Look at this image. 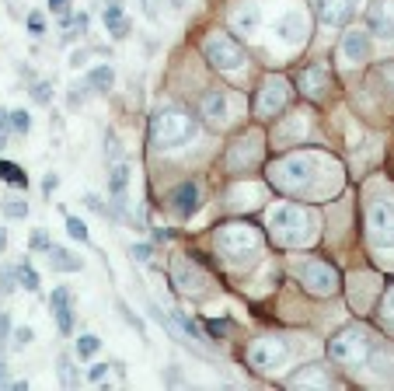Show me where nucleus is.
Wrapping results in <instances>:
<instances>
[{
	"label": "nucleus",
	"instance_id": "nucleus-1",
	"mask_svg": "<svg viewBox=\"0 0 394 391\" xmlns=\"http://www.w3.org/2000/svg\"><path fill=\"white\" fill-rule=\"evenodd\" d=\"M192 137H196V116H189V112L178 108V105L160 108L157 116L150 119V143H154L157 150L185 147Z\"/></svg>",
	"mask_w": 394,
	"mask_h": 391
},
{
	"label": "nucleus",
	"instance_id": "nucleus-2",
	"mask_svg": "<svg viewBox=\"0 0 394 391\" xmlns=\"http://www.w3.org/2000/svg\"><path fill=\"white\" fill-rule=\"evenodd\" d=\"M269 231H272V241H276V245L300 248V245L311 241L314 223H311V217H307L300 206L283 203V206H276V210L269 213Z\"/></svg>",
	"mask_w": 394,
	"mask_h": 391
},
{
	"label": "nucleus",
	"instance_id": "nucleus-3",
	"mask_svg": "<svg viewBox=\"0 0 394 391\" xmlns=\"http://www.w3.org/2000/svg\"><path fill=\"white\" fill-rule=\"evenodd\" d=\"M373 353V335L360 325H346L328 339V357L342 367H360Z\"/></svg>",
	"mask_w": 394,
	"mask_h": 391
},
{
	"label": "nucleus",
	"instance_id": "nucleus-4",
	"mask_svg": "<svg viewBox=\"0 0 394 391\" xmlns=\"http://www.w3.org/2000/svg\"><path fill=\"white\" fill-rule=\"evenodd\" d=\"M216 248H220V255L241 262V259H248V255H255L262 248V231L251 228V223H245V220L220 223L216 228Z\"/></svg>",
	"mask_w": 394,
	"mask_h": 391
},
{
	"label": "nucleus",
	"instance_id": "nucleus-5",
	"mask_svg": "<svg viewBox=\"0 0 394 391\" xmlns=\"http://www.w3.org/2000/svg\"><path fill=\"white\" fill-rule=\"evenodd\" d=\"M311 157L307 154H287V157H279V161H272L269 164V182L279 189V192H300L307 182H311Z\"/></svg>",
	"mask_w": 394,
	"mask_h": 391
},
{
	"label": "nucleus",
	"instance_id": "nucleus-6",
	"mask_svg": "<svg viewBox=\"0 0 394 391\" xmlns=\"http://www.w3.org/2000/svg\"><path fill=\"white\" fill-rule=\"evenodd\" d=\"M203 56L209 60L213 70H241L245 67V49L223 32H213L206 42H203Z\"/></svg>",
	"mask_w": 394,
	"mask_h": 391
},
{
	"label": "nucleus",
	"instance_id": "nucleus-7",
	"mask_svg": "<svg viewBox=\"0 0 394 391\" xmlns=\"http://www.w3.org/2000/svg\"><path fill=\"white\" fill-rule=\"evenodd\" d=\"M287 357H290V350L279 335H258L248 346V363L255 370H276V367L287 363Z\"/></svg>",
	"mask_w": 394,
	"mask_h": 391
},
{
	"label": "nucleus",
	"instance_id": "nucleus-8",
	"mask_svg": "<svg viewBox=\"0 0 394 391\" xmlns=\"http://www.w3.org/2000/svg\"><path fill=\"white\" fill-rule=\"evenodd\" d=\"M297 276H300L304 290L314 294V297H331L335 290H339V272H335L331 265H324V262L311 259V262L297 265Z\"/></svg>",
	"mask_w": 394,
	"mask_h": 391
},
{
	"label": "nucleus",
	"instance_id": "nucleus-9",
	"mask_svg": "<svg viewBox=\"0 0 394 391\" xmlns=\"http://www.w3.org/2000/svg\"><path fill=\"white\" fill-rule=\"evenodd\" d=\"M366 234L377 248H394V206L391 203H370Z\"/></svg>",
	"mask_w": 394,
	"mask_h": 391
},
{
	"label": "nucleus",
	"instance_id": "nucleus-10",
	"mask_svg": "<svg viewBox=\"0 0 394 391\" xmlns=\"http://www.w3.org/2000/svg\"><path fill=\"white\" fill-rule=\"evenodd\" d=\"M172 276H175L178 290H182V294H189V297H203V294L209 290V276H206V272H203L192 259H175Z\"/></svg>",
	"mask_w": 394,
	"mask_h": 391
},
{
	"label": "nucleus",
	"instance_id": "nucleus-11",
	"mask_svg": "<svg viewBox=\"0 0 394 391\" xmlns=\"http://www.w3.org/2000/svg\"><path fill=\"white\" fill-rule=\"evenodd\" d=\"M366 28L380 39H394V0H373L366 8Z\"/></svg>",
	"mask_w": 394,
	"mask_h": 391
},
{
	"label": "nucleus",
	"instance_id": "nucleus-12",
	"mask_svg": "<svg viewBox=\"0 0 394 391\" xmlns=\"http://www.w3.org/2000/svg\"><path fill=\"white\" fill-rule=\"evenodd\" d=\"M356 8H360V0H321V4H318V18L324 25H331V28H346L353 21Z\"/></svg>",
	"mask_w": 394,
	"mask_h": 391
},
{
	"label": "nucleus",
	"instance_id": "nucleus-13",
	"mask_svg": "<svg viewBox=\"0 0 394 391\" xmlns=\"http://www.w3.org/2000/svg\"><path fill=\"white\" fill-rule=\"evenodd\" d=\"M255 105H258L262 116H276V112L287 105V84L279 81V77L265 81V84H262V94H258V101H255Z\"/></svg>",
	"mask_w": 394,
	"mask_h": 391
},
{
	"label": "nucleus",
	"instance_id": "nucleus-14",
	"mask_svg": "<svg viewBox=\"0 0 394 391\" xmlns=\"http://www.w3.org/2000/svg\"><path fill=\"white\" fill-rule=\"evenodd\" d=\"M49 304H52V318H56V325H60V332L63 335L74 332V294L67 287H56Z\"/></svg>",
	"mask_w": 394,
	"mask_h": 391
},
{
	"label": "nucleus",
	"instance_id": "nucleus-15",
	"mask_svg": "<svg viewBox=\"0 0 394 391\" xmlns=\"http://www.w3.org/2000/svg\"><path fill=\"white\" fill-rule=\"evenodd\" d=\"M199 186L196 182H182V186H175V192H172V210L178 213V217H192L196 210H199Z\"/></svg>",
	"mask_w": 394,
	"mask_h": 391
},
{
	"label": "nucleus",
	"instance_id": "nucleus-16",
	"mask_svg": "<svg viewBox=\"0 0 394 391\" xmlns=\"http://www.w3.org/2000/svg\"><path fill=\"white\" fill-rule=\"evenodd\" d=\"M101 21H105V28L112 32V39H126V35H129V28H133V21L126 18L123 4H116V0H108V4H105Z\"/></svg>",
	"mask_w": 394,
	"mask_h": 391
},
{
	"label": "nucleus",
	"instance_id": "nucleus-17",
	"mask_svg": "<svg viewBox=\"0 0 394 391\" xmlns=\"http://www.w3.org/2000/svg\"><path fill=\"white\" fill-rule=\"evenodd\" d=\"M342 52H346L349 63H363L366 56H370V39H366V32H363V28H349V32L342 35Z\"/></svg>",
	"mask_w": 394,
	"mask_h": 391
},
{
	"label": "nucleus",
	"instance_id": "nucleus-18",
	"mask_svg": "<svg viewBox=\"0 0 394 391\" xmlns=\"http://www.w3.org/2000/svg\"><path fill=\"white\" fill-rule=\"evenodd\" d=\"M297 84H300V91L304 94H311V98H321L324 94V88H328V74H324V67H300L297 70Z\"/></svg>",
	"mask_w": 394,
	"mask_h": 391
},
{
	"label": "nucleus",
	"instance_id": "nucleus-19",
	"mask_svg": "<svg viewBox=\"0 0 394 391\" xmlns=\"http://www.w3.org/2000/svg\"><path fill=\"white\" fill-rule=\"evenodd\" d=\"M203 116L209 126H223L227 123V94L223 91H206L203 94Z\"/></svg>",
	"mask_w": 394,
	"mask_h": 391
},
{
	"label": "nucleus",
	"instance_id": "nucleus-20",
	"mask_svg": "<svg viewBox=\"0 0 394 391\" xmlns=\"http://www.w3.org/2000/svg\"><path fill=\"white\" fill-rule=\"evenodd\" d=\"M276 35H279V39H287V42H304V35H307L304 14H297V11L283 14V18L276 21Z\"/></svg>",
	"mask_w": 394,
	"mask_h": 391
},
{
	"label": "nucleus",
	"instance_id": "nucleus-21",
	"mask_svg": "<svg viewBox=\"0 0 394 391\" xmlns=\"http://www.w3.org/2000/svg\"><path fill=\"white\" fill-rule=\"evenodd\" d=\"M45 255H49V265H52L56 272H81V269H84V259H77L70 248L56 245V248H49Z\"/></svg>",
	"mask_w": 394,
	"mask_h": 391
},
{
	"label": "nucleus",
	"instance_id": "nucleus-22",
	"mask_svg": "<svg viewBox=\"0 0 394 391\" xmlns=\"http://www.w3.org/2000/svg\"><path fill=\"white\" fill-rule=\"evenodd\" d=\"M234 25H238V32H255V28L262 25V8H258V4H245V8L234 14Z\"/></svg>",
	"mask_w": 394,
	"mask_h": 391
},
{
	"label": "nucleus",
	"instance_id": "nucleus-23",
	"mask_svg": "<svg viewBox=\"0 0 394 391\" xmlns=\"http://www.w3.org/2000/svg\"><path fill=\"white\" fill-rule=\"evenodd\" d=\"M87 84H91L98 94H108L112 84H116V74H112V67H94V70L87 74Z\"/></svg>",
	"mask_w": 394,
	"mask_h": 391
},
{
	"label": "nucleus",
	"instance_id": "nucleus-24",
	"mask_svg": "<svg viewBox=\"0 0 394 391\" xmlns=\"http://www.w3.org/2000/svg\"><path fill=\"white\" fill-rule=\"evenodd\" d=\"M0 179L11 182V186H18V189H28V175H21V168L11 164V161H0Z\"/></svg>",
	"mask_w": 394,
	"mask_h": 391
},
{
	"label": "nucleus",
	"instance_id": "nucleus-25",
	"mask_svg": "<svg viewBox=\"0 0 394 391\" xmlns=\"http://www.w3.org/2000/svg\"><path fill=\"white\" fill-rule=\"evenodd\" d=\"M18 287H25L28 294H39V272H35L28 262L18 265Z\"/></svg>",
	"mask_w": 394,
	"mask_h": 391
},
{
	"label": "nucleus",
	"instance_id": "nucleus-26",
	"mask_svg": "<svg viewBox=\"0 0 394 391\" xmlns=\"http://www.w3.org/2000/svg\"><path fill=\"white\" fill-rule=\"evenodd\" d=\"M175 325L185 332V339H196V343H203V328L189 318V314H182V311H175Z\"/></svg>",
	"mask_w": 394,
	"mask_h": 391
},
{
	"label": "nucleus",
	"instance_id": "nucleus-27",
	"mask_svg": "<svg viewBox=\"0 0 394 391\" xmlns=\"http://www.w3.org/2000/svg\"><path fill=\"white\" fill-rule=\"evenodd\" d=\"M98 350H101L98 335H81V339H77V357H81V360H91Z\"/></svg>",
	"mask_w": 394,
	"mask_h": 391
},
{
	"label": "nucleus",
	"instance_id": "nucleus-28",
	"mask_svg": "<svg viewBox=\"0 0 394 391\" xmlns=\"http://www.w3.org/2000/svg\"><path fill=\"white\" fill-rule=\"evenodd\" d=\"M67 234H70L74 241H84V245H87V223H84L81 217H67Z\"/></svg>",
	"mask_w": 394,
	"mask_h": 391
},
{
	"label": "nucleus",
	"instance_id": "nucleus-29",
	"mask_svg": "<svg viewBox=\"0 0 394 391\" xmlns=\"http://www.w3.org/2000/svg\"><path fill=\"white\" fill-rule=\"evenodd\" d=\"M116 308H119L123 321H126V325H129L133 332H140V339H143V332H147V328H143V321H140V318H136V314L129 311V304H126V301H116Z\"/></svg>",
	"mask_w": 394,
	"mask_h": 391
},
{
	"label": "nucleus",
	"instance_id": "nucleus-30",
	"mask_svg": "<svg viewBox=\"0 0 394 391\" xmlns=\"http://www.w3.org/2000/svg\"><path fill=\"white\" fill-rule=\"evenodd\" d=\"M11 130H18V133H28V130H32L28 108H14V112H11Z\"/></svg>",
	"mask_w": 394,
	"mask_h": 391
},
{
	"label": "nucleus",
	"instance_id": "nucleus-31",
	"mask_svg": "<svg viewBox=\"0 0 394 391\" xmlns=\"http://www.w3.org/2000/svg\"><path fill=\"white\" fill-rule=\"evenodd\" d=\"M0 210H4V217H28V203H18V199H8V203H0Z\"/></svg>",
	"mask_w": 394,
	"mask_h": 391
},
{
	"label": "nucleus",
	"instance_id": "nucleus-32",
	"mask_svg": "<svg viewBox=\"0 0 394 391\" xmlns=\"http://www.w3.org/2000/svg\"><path fill=\"white\" fill-rule=\"evenodd\" d=\"M18 287V269H4L0 272V294H14Z\"/></svg>",
	"mask_w": 394,
	"mask_h": 391
},
{
	"label": "nucleus",
	"instance_id": "nucleus-33",
	"mask_svg": "<svg viewBox=\"0 0 394 391\" xmlns=\"http://www.w3.org/2000/svg\"><path fill=\"white\" fill-rule=\"evenodd\" d=\"M380 314L387 318V321H394V283L384 290V297H380Z\"/></svg>",
	"mask_w": 394,
	"mask_h": 391
},
{
	"label": "nucleus",
	"instance_id": "nucleus-34",
	"mask_svg": "<svg viewBox=\"0 0 394 391\" xmlns=\"http://www.w3.org/2000/svg\"><path fill=\"white\" fill-rule=\"evenodd\" d=\"M84 203H87V210H94L98 217H112V210H108V206L101 203V196H94V192H87V196H84Z\"/></svg>",
	"mask_w": 394,
	"mask_h": 391
},
{
	"label": "nucleus",
	"instance_id": "nucleus-35",
	"mask_svg": "<svg viewBox=\"0 0 394 391\" xmlns=\"http://www.w3.org/2000/svg\"><path fill=\"white\" fill-rule=\"evenodd\" d=\"M105 154L108 157H123V143H119L116 133H105Z\"/></svg>",
	"mask_w": 394,
	"mask_h": 391
},
{
	"label": "nucleus",
	"instance_id": "nucleus-36",
	"mask_svg": "<svg viewBox=\"0 0 394 391\" xmlns=\"http://www.w3.org/2000/svg\"><path fill=\"white\" fill-rule=\"evenodd\" d=\"M60 374H63V384H77V370H74L70 357H60Z\"/></svg>",
	"mask_w": 394,
	"mask_h": 391
},
{
	"label": "nucleus",
	"instance_id": "nucleus-37",
	"mask_svg": "<svg viewBox=\"0 0 394 391\" xmlns=\"http://www.w3.org/2000/svg\"><path fill=\"white\" fill-rule=\"evenodd\" d=\"M140 8L150 21H160V0H140Z\"/></svg>",
	"mask_w": 394,
	"mask_h": 391
},
{
	"label": "nucleus",
	"instance_id": "nucleus-38",
	"mask_svg": "<svg viewBox=\"0 0 394 391\" xmlns=\"http://www.w3.org/2000/svg\"><path fill=\"white\" fill-rule=\"evenodd\" d=\"M28 32H32V35H42V32H45V21H42V14H39V11H32V14H28Z\"/></svg>",
	"mask_w": 394,
	"mask_h": 391
},
{
	"label": "nucleus",
	"instance_id": "nucleus-39",
	"mask_svg": "<svg viewBox=\"0 0 394 391\" xmlns=\"http://www.w3.org/2000/svg\"><path fill=\"white\" fill-rule=\"evenodd\" d=\"M32 339H35L32 328H14V346H28Z\"/></svg>",
	"mask_w": 394,
	"mask_h": 391
},
{
	"label": "nucleus",
	"instance_id": "nucleus-40",
	"mask_svg": "<svg viewBox=\"0 0 394 391\" xmlns=\"http://www.w3.org/2000/svg\"><path fill=\"white\" fill-rule=\"evenodd\" d=\"M32 98H35V101H42V105H45V101H49V98H52V91H49V84H35V88H32Z\"/></svg>",
	"mask_w": 394,
	"mask_h": 391
},
{
	"label": "nucleus",
	"instance_id": "nucleus-41",
	"mask_svg": "<svg viewBox=\"0 0 394 391\" xmlns=\"http://www.w3.org/2000/svg\"><path fill=\"white\" fill-rule=\"evenodd\" d=\"M129 255H133V259H140V262H147V259L154 255V248H150V245H133V248H129Z\"/></svg>",
	"mask_w": 394,
	"mask_h": 391
},
{
	"label": "nucleus",
	"instance_id": "nucleus-42",
	"mask_svg": "<svg viewBox=\"0 0 394 391\" xmlns=\"http://www.w3.org/2000/svg\"><path fill=\"white\" fill-rule=\"evenodd\" d=\"M108 367H112V363H94V367H91V381H105Z\"/></svg>",
	"mask_w": 394,
	"mask_h": 391
},
{
	"label": "nucleus",
	"instance_id": "nucleus-43",
	"mask_svg": "<svg viewBox=\"0 0 394 391\" xmlns=\"http://www.w3.org/2000/svg\"><path fill=\"white\" fill-rule=\"evenodd\" d=\"M49 8H52L56 14H63V21L70 25V18H67V0H49Z\"/></svg>",
	"mask_w": 394,
	"mask_h": 391
},
{
	"label": "nucleus",
	"instance_id": "nucleus-44",
	"mask_svg": "<svg viewBox=\"0 0 394 391\" xmlns=\"http://www.w3.org/2000/svg\"><path fill=\"white\" fill-rule=\"evenodd\" d=\"M206 328H209L213 339H223V328H227V325H223V321H206Z\"/></svg>",
	"mask_w": 394,
	"mask_h": 391
},
{
	"label": "nucleus",
	"instance_id": "nucleus-45",
	"mask_svg": "<svg viewBox=\"0 0 394 391\" xmlns=\"http://www.w3.org/2000/svg\"><path fill=\"white\" fill-rule=\"evenodd\" d=\"M8 130H11V112L0 108V133H8Z\"/></svg>",
	"mask_w": 394,
	"mask_h": 391
},
{
	"label": "nucleus",
	"instance_id": "nucleus-46",
	"mask_svg": "<svg viewBox=\"0 0 394 391\" xmlns=\"http://www.w3.org/2000/svg\"><path fill=\"white\" fill-rule=\"evenodd\" d=\"M32 248H49V241H45V234H42V231H35V234H32Z\"/></svg>",
	"mask_w": 394,
	"mask_h": 391
},
{
	"label": "nucleus",
	"instance_id": "nucleus-47",
	"mask_svg": "<svg viewBox=\"0 0 394 391\" xmlns=\"http://www.w3.org/2000/svg\"><path fill=\"white\" fill-rule=\"evenodd\" d=\"M52 189H56V175H45V179H42V192L49 196Z\"/></svg>",
	"mask_w": 394,
	"mask_h": 391
},
{
	"label": "nucleus",
	"instance_id": "nucleus-48",
	"mask_svg": "<svg viewBox=\"0 0 394 391\" xmlns=\"http://www.w3.org/2000/svg\"><path fill=\"white\" fill-rule=\"evenodd\" d=\"M74 28H81V32H87V14H77V18H74Z\"/></svg>",
	"mask_w": 394,
	"mask_h": 391
},
{
	"label": "nucleus",
	"instance_id": "nucleus-49",
	"mask_svg": "<svg viewBox=\"0 0 394 391\" xmlns=\"http://www.w3.org/2000/svg\"><path fill=\"white\" fill-rule=\"evenodd\" d=\"M81 63H84V49H77V52H74V60H70V67H81Z\"/></svg>",
	"mask_w": 394,
	"mask_h": 391
},
{
	"label": "nucleus",
	"instance_id": "nucleus-50",
	"mask_svg": "<svg viewBox=\"0 0 394 391\" xmlns=\"http://www.w3.org/2000/svg\"><path fill=\"white\" fill-rule=\"evenodd\" d=\"M384 77H387V81L394 84V63H384Z\"/></svg>",
	"mask_w": 394,
	"mask_h": 391
},
{
	"label": "nucleus",
	"instance_id": "nucleus-51",
	"mask_svg": "<svg viewBox=\"0 0 394 391\" xmlns=\"http://www.w3.org/2000/svg\"><path fill=\"white\" fill-rule=\"evenodd\" d=\"M4 374H8V363H4V360H0V384H4Z\"/></svg>",
	"mask_w": 394,
	"mask_h": 391
},
{
	"label": "nucleus",
	"instance_id": "nucleus-52",
	"mask_svg": "<svg viewBox=\"0 0 394 391\" xmlns=\"http://www.w3.org/2000/svg\"><path fill=\"white\" fill-rule=\"evenodd\" d=\"M4 245H8V231H4V228H0V248H4Z\"/></svg>",
	"mask_w": 394,
	"mask_h": 391
},
{
	"label": "nucleus",
	"instance_id": "nucleus-53",
	"mask_svg": "<svg viewBox=\"0 0 394 391\" xmlns=\"http://www.w3.org/2000/svg\"><path fill=\"white\" fill-rule=\"evenodd\" d=\"M4 143H8V140H4V133H0V150H4Z\"/></svg>",
	"mask_w": 394,
	"mask_h": 391
},
{
	"label": "nucleus",
	"instance_id": "nucleus-54",
	"mask_svg": "<svg viewBox=\"0 0 394 391\" xmlns=\"http://www.w3.org/2000/svg\"><path fill=\"white\" fill-rule=\"evenodd\" d=\"M116 4H123V0H116Z\"/></svg>",
	"mask_w": 394,
	"mask_h": 391
}]
</instances>
